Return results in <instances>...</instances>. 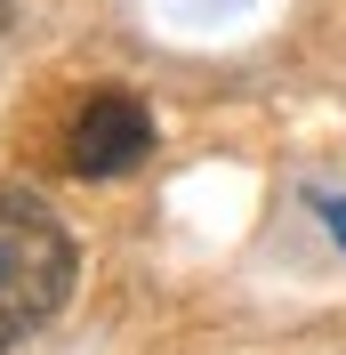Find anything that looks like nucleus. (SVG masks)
<instances>
[{"instance_id":"f257e3e1","label":"nucleus","mask_w":346,"mask_h":355,"mask_svg":"<svg viewBox=\"0 0 346 355\" xmlns=\"http://www.w3.org/2000/svg\"><path fill=\"white\" fill-rule=\"evenodd\" d=\"M73 275H81V250H73L65 218L48 210L41 194L8 186L0 194V347H17L65 307Z\"/></svg>"},{"instance_id":"f03ea898","label":"nucleus","mask_w":346,"mask_h":355,"mask_svg":"<svg viewBox=\"0 0 346 355\" xmlns=\"http://www.w3.org/2000/svg\"><path fill=\"white\" fill-rule=\"evenodd\" d=\"M153 154V105L137 89H89L65 130V162L81 178H121Z\"/></svg>"},{"instance_id":"7ed1b4c3","label":"nucleus","mask_w":346,"mask_h":355,"mask_svg":"<svg viewBox=\"0 0 346 355\" xmlns=\"http://www.w3.org/2000/svg\"><path fill=\"white\" fill-rule=\"evenodd\" d=\"M0 33H8V0H0Z\"/></svg>"}]
</instances>
